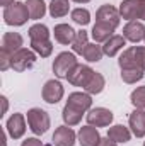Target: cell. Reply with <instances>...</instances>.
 Here are the masks:
<instances>
[{
	"instance_id": "1",
	"label": "cell",
	"mask_w": 145,
	"mask_h": 146,
	"mask_svg": "<svg viewBox=\"0 0 145 146\" xmlns=\"http://www.w3.org/2000/svg\"><path fill=\"white\" fill-rule=\"evenodd\" d=\"M28 19H31L29 10L28 5L22 2H14L12 5L3 9V21L7 26H24Z\"/></svg>"
},
{
	"instance_id": "2",
	"label": "cell",
	"mask_w": 145,
	"mask_h": 146,
	"mask_svg": "<svg viewBox=\"0 0 145 146\" xmlns=\"http://www.w3.org/2000/svg\"><path fill=\"white\" fill-rule=\"evenodd\" d=\"M28 124H29V129L36 136H41L50 127V115H48V112H44L43 109L34 107V109L28 110Z\"/></svg>"
},
{
	"instance_id": "3",
	"label": "cell",
	"mask_w": 145,
	"mask_h": 146,
	"mask_svg": "<svg viewBox=\"0 0 145 146\" xmlns=\"http://www.w3.org/2000/svg\"><path fill=\"white\" fill-rule=\"evenodd\" d=\"M77 58L73 53H68V51H63L60 53L55 61H53V73L58 76V78H67L68 73L72 72L73 68L77 66Z\"/></svg>"
},
{
	"instance_id": "4",
	"label": "cell",
	"mask_w": 145,
	"mask_h": 146,
	"mask_svg": "<svg viewBox=\"0 0 145 146\" xmlns=\"http://www.w3.org/2000/svg\"><path fill=\"white\" fill-rule=\"evenodd\" d=\"M36 63V54L31 49L21 48L17 53L12 54V70L15 72H26Z\"/></svg>"
},
{
	"instance_id": "5",
	"label": "cell",
	"mask_w": 145,
	"mask_h": 146,
	"mask_svg": "<svg viewBox=\"0 0 145 146\" xmlns=\"http://www.w3.org/2000/svg\"><path fill=\"white\" fill-rule=\"evenodd\" d=\"M113 112L109 109L104 107H96V109H91L87 114V124L89 126H94V127H106L113 122Z\"/></svg>"
},
{
	"instance_id": "6",
	"label": "cell",
	"mask_w": 145,
	"mask_h": 146,
	"mask_svg": "<svg viewBox=\"0 0 145 146\" xmlns=\"http://www.w3.org/2000/svg\"><path fill=\"white\" fill-rule=\"evenodd\" d=\"M96 19L97 22H103V24H108L111 27H118L119 26V21H121V15H119V10L114 9L113 5H101L96 12Z\"/></svg>"
},
{
	"instance_id": "7",
	"label": "cell",
	"mask_w": 145,
	"mask_h": 146,
	"mask_svg": "<svg viewBox=\"0 0 145 146\" xmlns=\"http://www.w3.org/2000/svg\"><path fill=\"white\" fill-rule=\"evenodd\" d=\"M63 94H65L63 85L58 80H48L43 87V99L48 104H58L62 100Z\"/></svg>"
},
{
	"instance_id": "8",
	"label": "cell",
	"mask_w": 145,
	"mask_h": 146,
	"mask_svg": "<svg viewBox=\"0 0 145 146\" xmlns=\"http://www.w3.org/2000/svg\"><path fill=\"white\" fill-rule=\"evenodd\" d=\"M92 73H94V70L91 66H87V65H77L72 72L68 73L67 80H68V83H72L73 87H82L84 88L85 83L89 82V78L92 76Z\"/></svg>"
},
{
	"instance_id": "9",
	"label": "cell",
	"mask_w": 145,
	"mask_h": 146,
	"mask_svg": "<svg viewBox=\"0 0 145 146\" xmlns=\"http://www.w3.org/2000/svg\"><path fill=\"white\" fill-rule=\"evenodd\" d=\"M5 127H7V133H9L10 138H14V139L22 138L24 133H26V119H24V115L22 114H12L9 117Z\"/></svg>"
},
{
	"instance_id": "10",
	"label": "cell",
	"mask_w": 145,
	"mask_h": 146,
	"mask_svg": "<svg viewBox=\"0 0 145 146\" xmlns=\"http://www.w3.org/2000/svg\"><path fill=\"white\" fill-rule=\"evenodd\" d=\"M75 133L68 126H60L55 129L53 134V145L55 146H73L75 145Z\"/></svg>"
},
{
	"instance_id": "11",
	"label": "cell",
	"mask_w": 145,
	"mask_h": 146,
	"mask_svg": "<svg viewBox=\"0 0 145 146\" xmlns=\"http://www.w3.org/2000/svg\"><path fill=\"white\" fill-rule=\"evenodd\" d=\"M123 37L126 41H132V42H138L145 39V26L142 22H137V21H130L125 27H123Z\"/></svg>"
},
{
	"instance_id": "12",
	"label": "cell",
	"mask_w": 145,
	"mask_h": 146,
	"mask_svg": "<svg viewBox=\"0 0 145 146\" xmlns=\"http://www.w3.org/2000/svg\"><path fill=\"white\" fill-rule=\"evenodd\" d=\"M140 5H142V0H123L119 3V15L128 22L135 21L140 15Z\"/></svg>"
},
{
	"instance_id": "13",
	"label": "cell",
	"mask_w": 145,
	"mask_h": 146,
	"mask_svg": "<svg viewBox=\"0 0 145 146\" xmlns=\"http://www.w3.org/2000/svg\"><path fill=\"white\" fill-rule=\"evenodd\" d=\"M67 104L72 106L73 109L80 110V112H85V110L91 109L92 99H91V94H85V92H73V94L68 95Z\"/></svg>"
},
{
	"instance_id": "14",
	"label": "cell",
	"mask_w": 145,
	"mask_h": 146,
	"mask_svg": "<svg viewBox=\"0 0 145 146\" xmlns=\"http://www.w3.org/2000/svg\"><path fill=\"white\" fill-rule=\"evenodd\" d=\"M101 141L99 131L94 126H84L79 131V143L80 146H97Z\"/></svg>"
},
{
	"instance_id": "15",
	"label": "cell",
	"mask_w": 145,
	"mask_h": 146,
	"mask_svg": "<svg viewBox=\"0 0 145 146\" xmlns=\"http://www.w3.org/2000/svg\"><path fill=\"white\" fill-rule=\"evenodd\" d=\"M128 124L133 131V134L137 138H144L145 136V110L137 109L133 110L128 117Z\"/></svg>"
},
{
	"instance_id": "16",
	"label": "cell",
	"mask_w": 145,
	"mask_h": 146,
	"mask_svg": "<svg viewBox=\"0 0 145 146\" xmlns=\"http://www.w3.org/2000/svg\"><path fill=\"white\" fill-rule=\"evenodd\" d=\"M22 42H24V39L19 33H5L2 37V49L14 54L22 48Z\"/></svg>"
},
{
	"instance_id": "17",
	"label": "cell",
	"mask_w": 145,
	"mask_h": 146,
	"mask_svg": "<svg viewBox=\"0 0 145 146\" xmlns=\"http://www.w3.org/2000/svg\"><path fill=\"white\" fill-rule=\"evenodd\" d=\"M53 34H55V39L60 44H72L77 31H73L72 26H68V24H58V26H55Z\"/></svg>"
},
{
	"instance_id": "18",
	"label": "cell",
	"mask_w": 145,
	"mask_h": 146,
	"mask_svg": "<svg viewBox=\"0 0 145 146\" xmlns=\"http://www.w3.org/2000/svg\"><path fill=\"white\" fill-rule=\"evenodd\" d=\"M104 85H106L104 76H103L101 73L94 72L92 73V76L89 78V82L85 83L84 90H85L87 94H91V95H97V94H101V92L104 90Z\"/></svg>"
},
{
	"instance_id": "19",
	"label": "cell",
	"mask_w": 145,
	"mask_h": 146,
	"mask_svg": "<svg viewBox=\"0 0 145 146\" xmlns=\"http://www.w3.org/2000/svg\"><path fill=\"white\" fill-rule=\"evenodd\" d=\"M126 44V39L123 36H114L109 37L108 41L104 42V46H103V51H104V54L109 56V58H113V56H116V53L118 51H121L123 49V46Z\"/></svg>"
},
{
	"instance_id": "20",
	"label": "cell",
	"mask_w": 145,
	"mask_h": 146,
	"mask_svg": "<svg viewBox=\"0 0 145 146\" xmlns=\"http://www.w3.org/2000/svg\"><path fill=\"white\" fill-rule=\"evenodd\" d=\"M113 33H114V27H111L108 24H103V22H96L92 27V37L96 42H106L109 37L114 36Z\"/></svg>"
},
{
	"instance_id": "21",
	"label": "cell",
	"mask_w": 145,
	"mask_h": 146,
	"mask_svg": "<svg viewBox=\"0 0 145 146\" xmlns=\"http://www.w3.org/2000/svg\"><path fill=\"white\" fill-rule=\"evenodd\" d=\"M108 138H109V139H113L114 143H128V141H130V138H132V134H130V129H128V127H125V126L118 124V126L109 127Z\"/></svg>"
},
{
	"instance_id": "22",
	"label": "cell",
	"mask_w": 145,
	"mask_h": 146,
	"mask_svg": "<svg viewBox=\"0 0 145 146\" xmlns=\"http://www.w3.org/2000/svg\"><path fill=\"white\" fill-rule=\"evenodd\" d=\"M118 65L121 70H130V68H140L137 65V60H135V46L133 48H128L123 51V54L119 56L118 60Z\"/></svg>"
},
{
	"instance_id": "23",
	"label": "cell",
	"mask_w": 145,
	"mask_h": 146,
	"mask_svg": "<svg viewBox=\"0 0 145 146\" xmlns=\"http://www.w3.org/2000/svg\"><path fill=\"white\" fill-rule=\"evenodd\" d=\"M70 10V3L68 0H51L50 2V14L53 19H60L65 17Z\"/></svg>"
},
{
	"instance_id": "24",
	"label": "cell",
	"mask_w": 145,
	"mask_h": 146,
	"mask_svg": "<svg viewBox=\"0 0 145 146\" xmlns=\"http://www.w3.org/2000/svg\"><path fill=\"white\" fill-rule=\"evenodd\" d=\"M28 10H29V17L31 19H43V15L46 14V5L43 0H26Z\"/></svg>"
},
{
	"instance_id": "25",
	"label": "cell",
	"mask_w": 145,
	"mask_h": 146,
	"mask_svg": "<svg viewBox=\"0 0 145 146\" xmlns=\"http://www.w3.org/2000/svg\"><path fill=\"white\" fill-rule=\"evenodd\" d=\"M82 114H84V112L73 109L72 106H68V104H65L63 112H62V117H63V121H65L67 126H77V124L82 121Z\"/></svg>"
},
{
	"instance_id": "26",
	"label": "cell",
	"mask_w": 145,
	"mask_h": 146,
	"mask_svg": "<svg viewBox=\"0 0 145 146\" xmlns=\"http://www.w3.org/2000/svg\"><path fill=\"white\" fill-rule=\"evenodd\" d=\"M103 54H104V51H103V46H99V44H87V48L84 49V58L89 61V63H97L101 58H103Z\"/></svg>"
},
{
	"instance_id": "27",
	"label": "cell",
	"mask_w": 145,
	"mask_h": 146,
	"mask_svg": "<svg viewBox=\"0 0 145 146\" xmlns=\"http://www.w3.org/2000/svg\"><path fill=\"white\" fill-rule=\"evenodd\" d=\"M31 48L41 58H48L53 53V42L50 39H46V41H31Z\"/></svg>"
},
{
	"instance_id": "28",
	"label": "cell",
	"mask_w": 145,
	"mask_h": 146,
	"mask_svg": "<svg viewBox=\"0 0 145 146\" xmlns=\"http://www.w3.org/2000/svg\"><path fill=\"white\" fill-rule=\"evenodd\" d=\"M29 37L31 41H46L50 39V29L44 24H34L29 27Z\"/></svg>"
},
{
	"instance_id": "29",
	"label": "cell",
	"mask_w": 145,
	"mask_h": 146,
	"mask_svg": "<svg viewBox=\"0 0 145 146\" xmlns=\"http://www.w3.org/2000/svg\"><path fill=\"white\" fill-rule=\"evenodd\" d=\"M87 33L84 31V29H80V31H77V34H75V39H73L72 42V49L73 53H77V54H84V49L87 48Z\"/></svg>"
},
{
	"instance_id": "30",
	"label": "cell",
	"mask_w": 145,
	"mask_h": 146,
	"mask_svg": "<svg viewBox=\"0 0 145 146\" xmlns=\"http://www.w3.org/2000/svg\"><path fill=\"white\" fill-rule=\"evenodd\" d=\"M121 78L125 83H137L144 78L142 68H130V70H121Z\"/></svg>"
},
{
	"instance_id": "31",
	"label": "cell",
	"mask_w": 145,
	"mask_h": 146,
	"mask_svg": "<svg viewBox=\"0 0 145 146\" xmlns=\"http://www.w3.org/2000/svg\"><path fill=\"white\" fill-rule=\"evenodd\" d=\"M72 21L75 24H79V26H87L91 22V12L87 9H82V7L73 9L72 10Z\"/></svg>"
},
{
	"instance_id": "32",
	"label": "cell",
	"mask_w": 145,
	"mask_h": 146,
	"mask_svg": "<svg viewBox=\"0 0 145 146\" xmlns=\"http://www.w3.org/2000/svg\"><path fill=\"white\" fill-rule=\"evenodd\" d=\"M130 100H132V104L137 107V109H145V87H138V88H135L133 92H132V95H130Z\"/></svg>"
},
{
	"instance_id": "33",
	"label": "cell",
	"mask_w": 145,
	"mask_h": 146,
	"mask_svg": "<svg viewBox=\"0 0 145 146\" xmlns=\"http://www.w3.org/2000/svg\"><path fill=\"white\" fill-rule=\"evenodd\" d=\"M9 68H12V54L2 49V53H0V70L5 72Z\"/></svg>"
},
{
	"instance_id": "34",
	"label": "cell",
	"mask_w": 145,
	"mask_h": 146,
	"mask_svg": "<svg viewBox=\"0 0 145 146\" xmlns=\"http://www.w3.org/2000/svg\"><path fill=\"white\" fill-rule=\"evenodd\" d=\"M135 60L137 65L145 72V46H135Z\"/></svg>"
},
{
	"instance_id": "35",
	"label": "cell",
	"mask_w": 145,
	"mask_h": 146,
	"mask_svg": "<svg viewBox=\"0 0 145 146\" xmlns=\"http://www.w3.org/2000/svg\"><path fill=\"white\" fill-rule=\"evenodd\" d=\"M21 146H44L38 138H28V139H24L22 141V145Z\"/></svg>"
},
{
	"instance_id": "36",
	"label": "cell",
	"mask_w": 145,
	"mask_h": 146,
	"mask_svg": "<svg viewBox=\"0 0 145 146\" xmlns=\"http://www.w3.org/2000/svg\"><path fill=\"white\" fill-rule=\"evenodd\" d=\"M97 146H118V143H114V141L109 139V138H101V141H99Z\"/></svg>"
},
{
	"instance_id": "37",
	"label": "cell",
	"mask_w": 145,
	"mask_h": 146,
	"mask_svg": "<svg viewBox=\"0 0 145 146\" xmlns=\"http://www.w3.org/2000/svg\"><path fill=\"white\" fill-rule=\"evenodd\" d=\"M0 100H2V106H3L2 107V115H3L7 112V109H9V102H7V97H0Z\"/></svg>"
},
{
	"instance_id": "38",
	"label": "cell",
	"mask_w": 145,
	"mask_h": 146,
	"mask_svg": "<svg viewBox=\"0 0 145 146\" xmlns=\"http://www.w3.org/2000/svg\"><path fill=\"white\" fill-rule=\"evenodd\" d=\"M138 19L145 21V0H142V5H140V15H138Z\"/></svg>"
},
{
	"instance_id": "39",
	"label": "cell",
	"mask_w": 145,
	"mask_h": 146,
	"mask_svg": "<svg viewBox=\"0 0 145 146\" xmlns=\"http://www.w3.org/2000/svg\"><path fill=\"white\" fill-rule=\"evenodd\" d=\"M15 0H0V3L3 5V7H9V5H12Z\"/></svg>"
},
{
	"instance_id": "40",
	"label": "cell",
	"mask_w": 145,
	"mask_h": 146,
	"mask_svg": "<svg viewBox=\"0 0 145 146\" xmlns=\"http://www.w3.org/2000/svg\"><path fill=\"white\" fill-rule=\"evenodd\" d=\"M73 2H77V3H87V2H91V0H73Z\"/></svg>"
},
{
	"instance_id": "41",
	"label": "cell",
	"mask_w": 145,
	"mask_h": 146,
	"mask_svg": "<svg viewBox=\"0 0 145 146\" xmlns=\"http://www.w3.org/2000/svg\"><path fill=\"white\" fill-rule=\"evenodd\" d=\"M2 146H7L5 145V134H2Z\"/></svg>"
},
{
	"instance_id": "42",
	"label": "cell",
	"mask_w": 145,
	"mask_h": 146,
	"mask_svg": "<svg viewBox=\"0 0 145 146\" xmlns=\"http://www.w3.org/2000/svg\"><path fill=\"white\" fill-rule=\"evenodd\" d=\"M144 146H145V143H144Z\"/></svg>"
}]
</instances>
